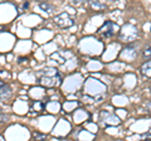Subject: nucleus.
Masks as SVG:
<instances>
[{
  "mask_svg": "<svg viewBox=\"0 0 151 141\" xmlns=\"http://www.w3.org/2000/svg\"><path fill=\"white\" fill-rule=\"evenodd\" d=\"M0 93H1V100H6V98L10 97L12 91L9 90L8 86H4V83L1 82V91H0Z\"/></svg>",
  "mask_w": 151,
  "mask_h": 141,
  "instance_id": "f257e3e1",
  "label": "nucleus"
},
{
  "mask_svg": "<svg viewBox=\"0 0 151 141\" xmlns=\"http://www.w3.org/2000/svg\"><path fill=\"white\" fill-rule=\"evenodd\" d=\"M40 9H42V10H44V12H52V9H53V6L49 5V4H44V3H42V4H40Z\"/></svg>",
  "mask_w": 151,
  "mask_h": 141,
  "instance_id": "f03ea898",
  "label": "nucleus"
},
{
  "mask_svg": "<svg viewBox=\"0 0 151 141\" xmlns=\"http://www.w3.org/2000/svg\"><path fill=\"white\" fill-rule=\"evenodd\" d=\"M34 136H35V137H38V139H43L44 137V135H39V134H35Z\"/></svg>",
  "mask_w": 151,
  "mask_h": 141,
  "instance_id": "7ed1b4c3",
  "label": "nucleus"
},
{
  "mask_svg": "<svg viewBox=\"0 0 151 141\" xmlns=\"http://www.w3.org/2000/svg\"><path fill=\"white\" fill-rule=\"evenodd\" d=\"M70 1H72L73 4H78V3H81L82 0H70Z\"/></svg>",
  "mask_w": 151,
  "mask_h": 141,
  "instance_id": "20e7f679",
  "label": "nucleus"
},
{
  "mask_svg": "<svg viewBox=\"0 0 151 141\" xmlns=\"http://www.w3.org/2000/svg\"><path fill=\"white\" fill-rule=\"evenodd\" d=\"M1 121H8V117L4 116V115H1Z\"/></svg>",
  "mask_w": 151,
  "mask_h": 141,
  "instance_id": "39448f33",
  "label": "nucleus"
},
{
  "mask_svg": "<svg viewBox=\"0 0 151 141\" xmlns=\"http://www.w3.org/2000/svg\"><path fill=\"white\" fill-rule=\"evenodd\" d=\"M28 5H29V4H28V3H24V5H23V8L25 9V8H28Z\"/></svg>",
  "mask_w": 151,
  "mask_h": 141,
  "instance_id": "423d86ee",
  "label": "nucleus"
},
{
  "mask_svg": "<svg viewBox=\"0 0 151 141\" xmlns=\"http://www.w3.org/2000/svg\"><path fill=\"white\" fill-rule=\"evenodd\" d=\"M38 1H45V0H38Z\"/></svg>",
  "mask_w": 151,
  "mask_h": 141,
  "instance_id": "0eeeda50",
  "label": "nucleus"
}]
</instances>
